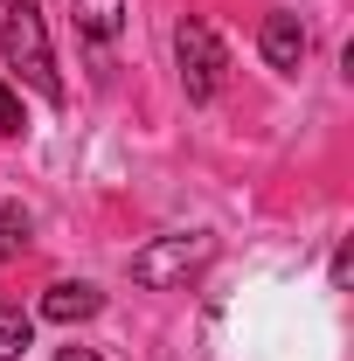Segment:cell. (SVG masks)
I'll list each match as a JSON object with an SVG mask.
<instances>
[{"instance_id": "1", "label": "cell", "mask_w": 354, "mask_h": 361, "mask_svg": "<svg viewBox=\"0 0 354 361\" xmlns=\"http://www.w3.org/2000/svg\"><path fill=\"white\" fill-rule=\"evenodd\" d=\"M0 49H7V70H21V84L63 104V77H56V56H49V28L35 14V0H7V21H0Z\"/></svg>"}, {"instance_id": "2", "label": "cell", "mask_w": 354, "mask_h": 361, "mask_svg": "<svg viewBox=\"0 0 354 361\" xmlns=\"http://www.w3.org/2000/svg\"><path fill=\"white\" fill-rule=\"evenodd\" d=\"M174 63H181V84H188V97L195 104H209L222 90V70H229V56H222V42H216V28L202 21V14H188L174 28Z\"/></svg>"}, {"instance_id": "3", "label": "cell", "mask_w": 354, "mask_h": 361, "mask_svg": "<svg viewBox=\"0 0 354 361\" xmlns=\"http://www.w3.org/2000/svg\"><path fill=\"white\" fill-rule=\"evenodd\" d=\"M216 257V243L209 236H160V243H146L133 257V285H146V292H174L188 271H202Z\"/></svg>"}, {"instance_id": "4", "label": "cell", "mask_w": 354, "mask_h": 361, "mask_svg": "<svg viewBox=\"0 0 354 361\" xmlns=\"http://www.w3.org/2000/svg\"><path fill=\"white\" fill-rule=\"evenodd\" d=\"M257 49H264L271 70H299V63H306V49H312V35L299 28V14H264V35H257Z\"/></svg>"}, {"instance_id": "5", "label": "cell", "mask_w": 354, "mask_h": 361, "mask_svg": "<svg viewBox=\"0 0 354 361\" xmlns=\"http://www.w3.org/2000/svg\"><path fill=\"white\" fill-rule=\"evenodd\" d=\"M90 313H104V292H97V285H84V278H77V285H70V278H63V285H49L42 319L70 326V319H90Z\"/></svg>"}, {"instance_id": "6", "label": "cell", "mask_w": 354, "mask_h": 361, "mask_svg": "<svg viewBox=\"0 0 354 361\" xmlns=\"http://www.w3.org/2000/svg\"><path fill=\"white\" fill-rule=\"evenodd\" d=\"M77 7V28H84L90 42H118V28H126V0H70Z\"/></svg>"}, {"instance_id": "7", "label": "cell", "mask_w": 354, "mask_h": 361, "mask_svg": "<svg viewBox=\"0 0 354 361\" xmlns=\"http://www.w3.org/2000/svg\"><path fill=\"white\" fill-rule=\"evenodd\" d=\"M28 209H21V202H0V264H7V257H21V250H28Z\"/></svg>"}, {"instance_id": "8", "label": "cell", "mask_w": 354, "mask_h": 361, "mask_svg": "<svg viewBox=\"0 0 354 361\" xmlns=\"http://www.w3.org/2000/svg\"><path fill=\"white\" fill-rule=\"evenodd\" d=\"M28 334H35V319L21 313V306H0V361H21Z\"/></svg>"}, {"instance_id": "9", "label": "cell", "mask_w": 354, "mask_h": 361, "mask_svg": "<svg viewBox=\"0 0 354 361\" xmlns=\"http://www.w3.org/2000/svg\"><path fill=\"white\" fill-rule=\"evenodd\" d=\"M0 133H21V97L0 84Z\"/></svg>"}, {"instance_id": "10", "label": "cell", "mask_w": 354, "mask_h": 361, "mask_svg": "<svg viewBox=\"0 0 354 361\" xmlns=\"http://www.w3.org/2000/svg\"><path fill=\"white\" fill-rule=\"evenodd\" d=\"M56 361H104L97 348H56Z\"/></svg>"}]
</instances>
